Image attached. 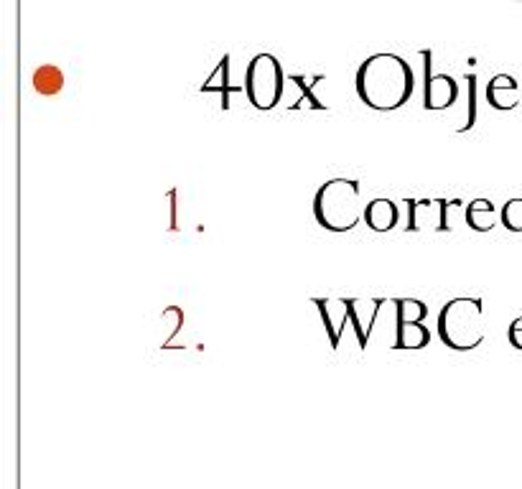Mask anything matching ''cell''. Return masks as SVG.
<instances>
[{"label":"cell","mask_w":522,"mask_h":489,"mask_svg":"<svg viewBox=\"0 0 522 489\" xmlns=\"http://www.w3.org/2000/svg\"><path fill=\"white\" fill-rule=\"evenodd\" d=\"M354 87L367 107H372L377 113H393L413 97L416 77L403 57L382 51V54H372L360 64Z\"/></svg>","instance_id":"6da1fadb"},{"label":"cell","mask_w":522,"mask_h":489,"mask_svg":"<svg viewBox=\"0 0 522 489\" xmlns=\"http://www.w3.org/2000/svg\"><path fill=\"white\" fill-rule=\"evenodd\" d=\"M314 217L324 230L349 232L360 225L365 207L360 199V181L332 179L314 197Z\"/></svg>","instance_id":"7a4b0ae2"},{"label":"cell","mask_w":522,"mask_h":489,"mask_svg":"<svg viewBox=\"0 0 522 489\" xmlns=\"http://www.w3.org/2000/svg\"><path fill=\"white\" fill-rule=\"evenodd\" d=\"M482 298H451L438 314V337L454 352H472L484 342Z\"/></svg>","instance_id":"3957f363"},{"label":"cell","mask_w":522,"mask_h":489,"mask_svg":"<svg viewBox=\"0 0 522 489\" xmlns=\"http://www.w3.org/2000/svg\"><path fill=\"white\" fill-rule=\"evenodd\" d=\"M286 74L273 54H255L245 72V95L255 110H273L281 102Z\"/></svg>","instance_id":"277c9868"},{"label":"cell","mask_w":522,"mask_h":489,"mask_svg":"<svg viewBox=\"0 0 522 489\" xmlns=\"http://www.w3.org/2000/svg\"><path fill=\"white\" fill-rule=\"evenodd\" d=\"M459 202H446V199H410L408 202V230H436L449 232V209Z\"/></svg>","instance_id":"5b68a950"},{"label":"cell","mask_w":522,"mask_h":489,"mask_svg":"<svg viewBox=\"0 0 522 489\" xmlns=\"http://www.w3.org/2000/svg\"><path fill=\"white\" fill-rule=\"evenodd\" d=\"M421 57L426 59V100H423V107L433 110V113L449 110V107H454L456 97H459L456 79L449 77V74L431 72V51H421Z\"/></svg>","instance_id":"8992f818"},{"label":"cell","mask_w":522,"mask_h":489,"mask_svg":"<svg viewBox=\"0 0 522 489\" xmlns=\"http://www.w3.org/2000/svg\"><path fill=\"white\" fill-rule=\"evenodd\" d=\"M314 304L326 326V337H329L334 349H339L344 332H347V324H352L349 298H314Z\"/></svg>","instance_id":"52a82bcc"},{"label":"cell","mask_w":522,"mask_h":489,"mask_svg":"<svg viewBox=\"0 0 522 489\" xmlns=\"http://www.w3.org/2000/svg\"><path fill=\"white\" fill-rule=\"evenodd\" d=\"M388 304L385 298H349V314H352V329L357 334V342L365 349L370 344L372 326L377 324L382 306Z\"/></svg>","instance_id":"ba28073f"},{"label":"cell","mask_w":522,"mask_h":489,"mask_svg":"<svg viewBox=\"0 0 522 489\" xmlns=\"http://www.w3.org/2000/svg\"><path fill=\"white\" fill-rule=\"evenodd\" d=\"M487 102L494 110H512L520 102V85L510 74H497L487 85Z\"/></svg>","instance_id":"9c48e42d"},{"label":"cell","mask_w":522,"mask_h":489,"mask_svg":"<svg viewBox=\"0 0 522 489\" xmlns=\"http://www.w3.org/2000/svg\"><path fill=\"white\" fill-rule=\"evenodd\" d=\"M398 207L390 199H372L365 209V222L375 232H390L398 225Z\"/></svg>","instance_id":"30bf717a"},{"label":"cell","mask_w":522,"mask_h":489,"mask_svg":"<svg viewBox=\"0 0 522 489\" xmlns=\"http://www.w3.org/2000/svg\"><path fill=\"white\" fill-rule=\"evenodd\" d=\"M202 92L204 95L219 92V97H222V110H230L232 95H237V92H245V87L230 85V57H222V62H219V67L214 69L212 77H209L207 82L202 85Z\"/></svg>","instance_id":"8fae6325"},{"label":"cell","mask_w":522,"mask_h":489,"mask_svg":"<svg viewBox=\"0 0 522 489\" xmlns=\"http://www.w3.org/2000/svg\"><path fill=\"white\" fill-rule=\"evenodd\" d=\"M466 225L477 232H489L497 225V209L489 199H474L466 209Z\"/></svg>","instance_id":"7c38bea8"},{"label":"cell","mask_w":522,"mask_h":489,"mask_svg":"<svg viewBox=\"0 0 522 489\" xmlns=\"http://www.w3.org/2000/svg\"><path fill=\"white\" fill-rule=\"evenodd\" d=\"M34 90L44 97H54L64 90V72L54 64H44L34 72Z\"/></svg>","instance_id":"4fadbf2b"},{"label":"cell","mask_w":522,"mask_h":489,"mask_svg":"<svg viewBox=\"0 0 522 489\" xmlns=\"http://www.w3.org/2000/svg\"><path fill=\"white\" fill-rule=\"evenodd\" d=\"M431 342V332L423 324H398V337L393 349H423Z\"/></svg>","instance_id":"5bb4252c"},{"label":"cell","mask_w":522,"mask_h":489,"mask_svg":"<svg viewBox=\"0 0 522 489\" xmlns=\"http://www.w3.org/2000/svg\"><path fill=\"white\" fill-rule=\"evenodd\" d=\"M395 311H398V324H423L428 306L418 298H395Z\"/></svg>","instance_id":"9a60e30c"},{"label":"cell","mask_w":522,"mask_h":489,"mask_svg":"<svg viewBox=\"0 0 522 489\" xmlns=\"http://www.w3.org/2000/svg\"><path fill=\"white\" fill-rule=\"evenodd\" d=\"M293 82V85L298 87V90H301V97H298V102H293L291 105V110H298V107H314V110H326V105L324 102H319V97L314 95V92H311V85H314V82H306V77L304 74H291V77H288Z\"/></svg>","instance_id":"2e32d148"},{"label":"cell","mask_w":522,"mask_h":489,"mask_svg":"<svg viewBox=\"0 0 522 489\" xmlns=\"http://www.w3.org/2000/svg\"><path fill=\"white\" fill-rule=\"evenodd\" d=\"M502 225L510 232H522V199H510L502 207Z\"/></svg>","instance_id":"e0dca14e"},{"label":"cell","mask_w":522,"mask_h":489,"mask_svg":"<svg viewBox=\"0 0 522 489\" xmlns=\"http://www.w3.org/2000/svg\"><path fill=\"white\" fill-rule=\"evenodd\" d=\"M477 79L469 77V118H466L464 128H459V133H466V130L472 128L474 120H477V105H474V92H477V85H474Z\"/></svg>","instance_id":"ac0fdd59"},{"label":"cell","mask_w":522,"mask_h":489,"mask_svg":"<svg viewBox=\"0 0 522 489\" xmlns=\"http://www.w3.org/2000/svg\"><path fill=\"white\" fill-rule=\"evenodd\" d=\"M507 337H510L512 347L522 352V316H517V319L512 321L510 329H507Z\"/></svg>","instance_id":"d6986e66"}]
</instances>
